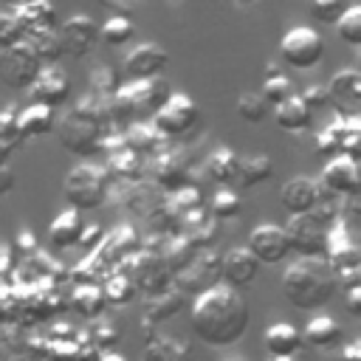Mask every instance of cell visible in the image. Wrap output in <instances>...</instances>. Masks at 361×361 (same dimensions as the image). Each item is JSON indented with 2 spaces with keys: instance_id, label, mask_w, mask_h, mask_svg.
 I'll use <instances>...</instances> for the list:
<instances>
[{
  "instance_id": "cell-1",
  "label": "cell",
  "mask_w": 361,
  "mask_h": 361,
  "mask_svg": "<svg viewBox=\"0 0 361 361\" xmlns=\"http://www.w3.org/2000/svg\"><path fill=\"white\" fill-rule=\"evenodd\" d=\"M192 330L209 347H231L248 330V305L243 293L217 282L195 296L192 305Z\"/></svg>"
},
{
  "instance_id": "cell-2",
  "label": "cell",
  "mask_w": 361,
  "mask_h": 361,
  "mask_svg": "<svg viewBox=\"0 0 361 361\" xmlns=\"http://www.w3.org/2000/svg\"><path fill=\"white\" fill-rule=\"evenodd\" d=\"M110 130H116V127L110 121L107 99H96L90 93L85 99H79L71 113H65L62 118L54 121V133H56L59 144L79 158L102 155V144Z\"/></svg>"
},
{
  "instance_id": "cell-3",
  "label": "cell",
  "mask_w": 361,
  "mask_h": 361,
  "mask_svg": "<svg viewBox=\"0 0 361 361\" xmlns=\"http://www.w3.org/2000/svg\"><path fill=\"white\" fill-rule=\"evenodd\" d=\"M338 290L336 271L324 257H299L282 274V293L299 310L324 307Z\"/></svg>"
},
{
  "instance_id": "cell-4",
  "label": "cell",
  "mask_w": 361,
  "mask_h": 361,
  "mask_svg": "<svg viewBox=\"0 0 361 361\" xmlns=\"http://www.w3.org/2000/svg\"><path fill=\"white\" fill-rule=\"evenodd\" d=\"M110 175L104 166H96L90 161L85 164H76L68 175H65V200L71 203V209L76 212H90V209H99L107 203V195H110Z\"/></svg>"
},
{
  "instance_id": "cell-5",
  "label": "cell",
  "mask_w": 361,
  "mask_h": 361,
  "mask_svg": "<svg viewBox=\"0 0 361 361\" xmlns=\"http://www.w3.org/2000/svg\"><path fill=\"white\" fill-rule=\"evenodd\" d=\"M149 121L164 135V141L178 144V141H183L186 135H192L200 127V107L189 93L172 90L169 99L149 116Z\"/></svg>"
},
{
  "instance_id": "cell-6",
  "label": "cell",
  "mask_w": 361,
  "mask_h": 361,
  "mask_svg": "<svg viewBox=\"0 0 361 361\" xmlns=\"http://www.w3.org/2000/svg\"><path fill=\"white\" fill-rule=\"evenodd\" d=\"M192 169H195L192 155H189V149L180 147V144H169V141H166L158 152H152V155L147 158V178H149L164 195H169V192H175V189H180V186H186V183H192Z\"/></svg>"
},
{
  "instance_id": "cell-7",
  "label": "cell",
  "mask_w": 361,
  "mask_h": 361,
  "mask_svg": "<svg viewBox=\"0 0 361 361\" xmlns=\"http://www.w3.org/2000/svg\"><path fill=\"white\" fill-rule=\"evenodd\" d=\"M279 56L288 68L310 71L324 59V37L316 28L296 25L279 39Z\"/></svg>"
},
{
  "instance_id": "cell-8",
  "label": "cell",
  "mask_w": 361,
  "mask_h": 361,
  "mask_svg": "<svg viewBox=\"0 0 361 361\" xmlns=\"http://www.w3.org/2000/svg\"><path fill=\"white\" fill-rule=\"evenodd\" d=\"M220 251L217 248H197V254L172 274V288L180 293H203L206 288L220 282Z\"/></svg>"
},
{
  "instance_id": "cell-9",
  "label": "cell",
  "mask_w": 361,
  "mask_h": 361,
  "mask_svg": "<svg viewBox=\"0 0 361 361\" xmlns=\"http://www.w3.org/2000/svg\"><path fill=\"white\" fill-rule=\"evenodd\" d=\"M124 265H127V274H130L135 290H141L144 296L158 293V290H164V288L172 285V271L166 268V262H164L161 254H152V251H144L141 248Z\"/></svg>"
},
{
  "instance_id": "cell-10",
  "label": "cell",
  "mask_w": 361,
  "mask_h": 361,
  "mask_svg": "<svg viewBox=\"0 0 361 361\" xmlns=\"http://www.w3.org/2000/svg\"><path fill=\"white\" fill-rule=\"evenodd\" d=\"M288 237V248L296 257H324L327 254V228L319 226L310 214H290L282 226Z\"/></svg>"
},
{
  "instance_id": "cell-11",
  "label": "cell",
  "mask_w": 361,
  "mask_h": 361,
  "mask_svg": "<svg viewBox=\"0 0 361 361\" xmlns=\"http://www.w3.org/2000/svg\"><path fill=\"white\" fill-rule=\"evenodd\" d=\"M164 192L149 180V178H138V180H113L110 183V195L107 200H113L116 206L130 209L138 217H147L158 203H161Z\"/></svg>"
},
{
  "instance_id": "cell-12",
  "label": "cell",
  "mask_w": 361,
  "mask_h": 361,
  "mask_svg": "<svg viewBox=\"0 0 361 361\" xmlns=\"http://www.w3.org/2000/svg\"><path fill=\"white\" fill-rule=\"evenodd\" d=\"M39 68H42V62L37 59V54L31 51V45L25 39L0 51V76L14 90H28V85L34 82Z\"/></svg>"
},
{
  "instance_id": "cell-13",
  "label": "cell",
  "mask_w": 361,
  "mask_h": 361,
  "mask_svg": "<svg viewBox=\"0 0 361 361\" xmlns=\"http://www.w3.org/2000/svg\"><path fill=\"white\" fill-rule=\"evenodd\" d=\"M59 42H62V51L73 59H82L93 51V45L99 42V23L90 17V14H71L59 28Z\"/></svg>"
},
{
  "instance_id": "cell-14",
  "label": "cell",
  "mask_w": 361,
  "mask_h": 361,
  "mask_svg": "<svg viewBox=\"0 0 361 361\" xmlns=\"http://www.w3.org/2000/svg\"><path fill=\"white\" fill-rule=\"evenodd\" d=\"M28 96H31V102L56 110L71 96V79H68V73L59 65H42L37 71L34 82L28 85Z\"/></svg>"
},
{
  "instance_id": "cell-15",
  "label": "cell",
  "mask_w": 361,
  "mask_h": 361,
  "mask_svg": "<svg viewBox=\"0 0 361 361\" xmlns=\"http://www.w3.org/2000/svg\"><path fill=\"white\" fill-rule=\"evenodd\" d=\"M327 87V107L341 116H358L361 110V73L355 68H341L333 73Z\"/></svg>"
},
{
  "instance_id": "cell-16",
  "label": "cell",
  "mask_w": 361,
  "mask_h": 361,
  "mask_svg": "<svg viewBox=\"0 0 361 361\" xmlns=\"http://www.w3.org/2000/svg\"><path fill=\"white\" fill-rule=\"evenodd\" d=\"M319 183L322 189H327L330 195L336 197H344V195H358L361 189V172H358V161L350 158V155H333L322 175H319Z\"/></svg>"
},
{
  "instance_id": "cell-17",
  "label": "cell",
  "mask_w": 361,
  "mask_h": 361,
  "mask_svg": "<svg viewBox=\"0 0 361 361\" xmlns=\"http://www.w3.org/2000/svg\"><path fill=\"white\" fill-rule=\"evenodd\" d=\"M245 248L259 259V265H262V262H265V265H276V262H282V259L290 254L285 228L276 226V223H259V226L251 231Z\"/></svg>"
},
{
  "instance_id": "cell-18",
  "label": "cell",
  "mask_w": 361,
  "mask_h": 361,
  "mask_svg": "<svg viewBox=\"0 0 361 361\" xmlns=\"http://www.w3.org/2000/svg\"><path fill=\"white\" fill-rule=\"evenodd\" d=\"M135 251H138V234H135L133 226L121 223L110 234L104 231V237H102V243H99V248L93 254L104 268H121Z\"/></svg>"
},
{
  "instance_id": "cell-19",
  "label": "cell",
  "mask_w": 361,
  "mask_h": 361,
  "mask_svg": "<svg viewBox=\"0 0 361 361\" xmlns=\"http://www.w3.org/2000/svg\"><path fill=\"white\" fill-rule=\"evenodd\" d=\"M257 274H259V259L245 245H237L220 257V282H226L234 290L248 288L257 279Z\"/></svg>"
},
{
  "instance_id": "cell-20",
  "label": "cell",
  "mask_w": 361,
  "mask_h": 361,
  "mask_svg": "<svg viewBox=\"0 0 361 361\" xmlns=\"http://www.w3.org/2000/svg\"><path fill=\"white\" fill-rule=\"evenodd\" d=\"M169 68V54L155 42H141L124 56V73L130 79H152L164 76Z\"/></svg>"
},
{
  "instance_id": "cell-21",
  "label": "cell",
  "mask_w": 361,
  "mask_h": 361,
  "mask_svg": "<svg viewBox=\"0 0 361 361\" xmlns=\"http://www.w3.org/2000/svg\"><path fill=\"white\" fill-rule=\"evenodd\" d=\"M319 180L316 178H307V175H293L282 183L279 189V203L288 214H307L313 209V203L319 200Z\"/></svg>"
},
{
  "instance_id": "cell-22",
  "label": "cell",
  "mask_w": 361,
  "mask_h": 361,
  "mask_svg": "<svg viewBox=\"0 0 361 361\" xmlns=\"http://www.w3.org/2000/svg\"><path fill=\"white\" fill-rule=\"evenodd\" d=\"M23 34H31V31H45V28H56L59 23V14H56V6L51 0H23L20 6L11 8Z\"/></svg>"
},
{
  "instance_id": "cell-23",
  "label": "cell",
  "mask_w": 361,
  "mask_h": 361,
  "mask_svg": "<svg viewBox=\"0 0 361 361\" xmlns=\"http://www.w3.org/2000/svg\"><path fill=\"white\" fill-rule=\"evenodd\" d=\"M104 169L110 175V180H138L147 178V158H141L138 152H133L127 144L110 149L104 155Z\"/></svg>"
},
{
  "instance_id": "cell-24",
  "label": "cell",
  "mask_w": 361,
  "mask_h": 361,
  "mask_svg": "<svg viewBox=\"0 0 361 361\" xmlns=\"http://www.w3.org/2000/svg\"><path fill=\"white\" fill-rule=\"evenodd\" d=\"M271 113H274L276 127L285 130V133H290V135L305 133L313 124V110L299 99V93H293L290 99H285L276 107H271Z\"/></svg>"
},
{
  "instance_id": "cell-25",
  "label": "cell",
  "mask_w": 361,
  "mask_h": 361,
  "mask_svg": "<svg viewBox=\"0 0 361 361\" xmlns=\"http://www.w3.org/2000/svg\"><path fill=\"white\" fill-rule=\"evenodd\" d=\"M54 121H56L54 107H45V104L31 102L28 107H20V113H17V130H20V138L28 141V138L48 135V133H54Z\"/></svg>"
},
{
  "instance_id": "cell-26",
  "label": "cell",
  "mask_w": 361,
  "mask_h": 361,
  "mask_svg": "<svg viewBox=\"0 0 361 361\" xmlns=\"http://www.w3.org/2000/svg\"><path fill=\"white\" fill-rule=\"evenodd\" d=\"M341 324L330 316H313L307 322V327L302 330V344L313 347V350H336L341 344Z\"/></svg>"
},
{
  "instance_id": "cell-27",
  "label": "cell",
  "mask_w": 361,
  "mask_h": 361,
  "mask_svg": "<svg viewBox=\"0 0 361 361\" xmlns=\"http://www.w3.org/2000/svg\"><path fill=\"white\" fill-rule=\"evenodd\" d=\"M180 307H183V293L178 288H172V285L158 290V293H149V296H144V324L166 322Z\"/></svg>"
},
{
  "instance_id": "cell-28",
  "label": "cell",
  "mask_w": 361,
  "mask_h": 361,
  "mask_svg": "<svg viewBox=\"0 0 361 361\" xmlns=\"http://www.w3.org/2000/svg\"><path fill=\"white\" fill-rule=\"evenodd\" d=\"M121 135H124V144L133 149V152H138L141 158H149L152 152H158L166 141H164V135L152 127V121H130L124 130H121Z\"/></svg>"
},
{
  "instance_id": "cell-29",
  "label": "cell",
  "mask_w": 361,
  "mask_h": 361,
  "mask_svg": "<svg viewBox=\"0 0 361 361\" xmlns=\"http://www.w3.org/2000/svg\"><path fill=\"white\" fill-rule=\"evenodd\" d=\"M274 175V161L265 152H251V155H237V175L234 183H240L243 189L259 186Z\"/></svg>"
},
{
  "instance_id": "cell-30",
  "label": "cell",
  "mask_w": 361,
  "mask_h": 361,
  "mask_svg": "<svg viewBox=\"0 0 361 361\" xmlns=\"http://www.w3.org/2000/svg\"><path fill=\"white\" fill-rule=\"evenodd\" d=\"M262 344H265L268 355H296L302 347V333L288 322H276V324L265 327Z\"/></svg>"
},
{
  "instance_id": "cell-31",
  "label": "cell",
  "mask_w": 361,
  "mask_h": 361,
  "mask_svg": "<svg viewBox=\"0 0 361 361\" xmlns=\"http://www.w3.org/2000/svg\"><path fill=\"white\" fill-rule=\"evenodd\" d=\"M79 231H82V214L76 209H65V212H59L51 220V226H48V243H51V248L65 251V248L76 245Z\"/></svg>"
},
{
  "instance_id": "cell-32",
  "label": "cell",
  "mask_w": 361,
  "mask_h": 361,
  "mask_svg": "<svg viewBox=\"0 0 361 361\" xmlns=\"http://www.w3.org/2000/svg\"><path fill=\"white\" fill-rule=\"evenodd\" d=\"M147 358L149 361H192V344L175 336L149 333L147 338Z\"/></svg>"
},
{
  "instance_id": "cell-33",
  "label": "cell",
  "mask_w": 361,
  "mask_h": 361,
  "mask_svg": "<svg viewBox=\"0 0 361 361\" xmlns=\"http://www.w3.org/2000/svg\"><path fill=\"white\" fill-rule=\"evenodd\" d=\"M164 203H166V209L172 212V217L180 223L183 217L203 212V192H200L195 183H186V186H180V189H175V192H169V195H164Z\"/></svg>"
},
{
  "instance_id": "cell-34",
  "label": "cell",
  "mask_w": 361,
  "mask_h": 361,
  "mask_svg": "<svg viewBox=\"0 0 361 361\" xmlns=\"http://www.w3.org/2000/svg\"><path fill=\"white\" fill-rule=\"evenodd\" d=\"M203 172H206L209 180H214V183H220V186L234 183V175H237V152L228 149V147H217V149L206 158Z\"/></svg>"
},
{
  "instance_id": "cell-35",
  "label": "cell",
  "mask_w": 361,
  "mask_h": 361,
  "mask_svg": "<svg viewBox=\"0 0 361 361\" xmlns=\"http://www.w3.org/2000/svg\"><path fill=\"white\" fill-rule=\"evenodd\" d=\"M23 39L31 45V51L37 54V59H39L42 65H56V59L65 54V51H62V42H59V34H56V28L31 31V34H25Z\"/></svg>"
},
{
  "instance_id": "cell-36",
  "label": "cell",
  "mask_w": 361,
  "mask_h": 361,
  "mask_svg": "<svg viewBox=\"0 0 361 361\" xmlns=\"http://www.w3.org/2000/svg\"><path fill=\"white\" fill-rule=\"evenodd\" d=\"M71 305H73V310H76L79 316L96 319V316H102V310H104V305H107V302H104L102 288H99L96 282H82V285L73 290Z\"/></svg>"
},
{
  "instance_id": "cell-37",
  "label": "cell",
  "mask_w": 361,
  "mask_h": 361,
  "mask_svg": "<svg viewBox=\"0 0 361 361\" xmlns=\"http://www.w3.org/2000/svg\"><path fill=\"white\" fill-rule=\"evenodd\" d=\"M133 34H135V25H133V20H130L127 14H121V11H113V14L99 25V39H102L104 45H113V48L130 42Z\"/></svg>"
},
{
  "instance_id": "cell-38",
  "label": "cell",
  "mask_w": 361,
  "mask_h": 361,
  "mask_svg": "<svg viewBox=\"0 0 361 361\" xmlns=\"http://www.w3.org/2000/svg\"><path fill=\"white\" fill-rule=\"evenodd\" d=\"M344 127H347V116L336 113L333 121L316 133V152L322 158H333L341 152V135H344Z\"/></svg>"
},
{
  "instance_id": "cell-39",
  "label": "cell",
  "mask_w": 361,
  "mask_h": 361,
  "mask_svg": "<svg viewBox=\"0 0 361 361\" xmlns=\"http://www.w3.org/2000/svg\"><path fill=\"white\" fill-rule=\"evenodd\" d=\"M102 296H104L107 305H130L133 296H135V285H133L130 274L121 271V268L116 274H110L102 285Z\"/></svg>"
},
{
  "instance_id": "cell-40",
  "label": "cell",
  "mask_w": 361,
  "mask_h": 361,
  "mask_svg": "<svg viewBox=\"0 0 361 361\" xmlns=\"http://www.w3.org/2000/svg\"><path fill=\"white\" fill-rule=\"evenodd\" d=\"M234 113H237L243 121H248V124H259V121H265V116L271 113V107H268V102H265L259 93L245 90V93L237 96Z\"/></svg>"
},
{
  "instance_id": "cell-41",
  "label": "cell",
  "mask_w": 361,
  "mask_h": 361,
  "mask_svg": "<svg viewBox=\"0 0 361 361\" xmlns=\"http://www.w3.org/2000/svg\"><path fill=\"white\" fill-rule=\"evenodd\" d=\"M87 87H90V96L96 99H110L121 85H118V73L110 68V65H96L90 68L87 73Z\"/></svg>"
},
{
  "instance_id": "cell-42",
  "label": "cell",
  "mask_w": 361,
  "mask_h": 361,
  "mask_svg": "<svg viewBox=\"0 0 361 361\" xmlns=\"http://www.w3.org/2000/svg\"><path fill=\"white\" fill-rule=\"evenodd\" d=\"M240 212H243V200H240V195L231 192L228 186H220V189L214 192L212 203H209V214H212L214 220L223 223V220H234Z\"/></svg>"
},
{
  "instance_id": "cell-43",
  "label": "cell",
  "mask_w": 361,
  "mask_h": 361,
  "mask_svg": "<svg viewBox=\"0 0 361 361\" xmlns=\"http://www.w3.org/2000/svg\"><path fill=\"white\" fill-rule=\"evenodd\" d=\"M336 31H338V39L350 48H358L361 45V6L350 3V8L336 20Z\"/></svg>"
},
{
  "instance_id": "cell-44",
  "label": "cell",
  "mask_w": 361,
  "mask_h": 361,
  "mask_svg": "<svg viewBox=\"0 0 361 361\" xmlns=\"http://www.w3.org/2000/svg\"><path fill=\"white\" fill-rule=\"evenodd\" d=\"M259 96L268 102V107H276L279 102L290 99V96H293V82H290V76H288L285 71L265 76V82H262V87H259Z\"/></svg>"
},
{
  "instance_id": "cell-45",
  "label": "cell",
  "mask_w": 361,
  "mask_h": 361,
  "mask_svg": "<svg viewBox=\"0 0 361 361\" xmlns=\"http://www.w3.org/2000/svg\"><path fill=\"white\" fill-rule=\"evenodd\" d=\"M118 324H113L110 319H102V316H96L93 322H90V338H93V344L104 353V350H113L116 344H118Z\"/></svg>"
},
{
  "instance_id": "cell-46",
  "label": "cell",
  "mask_w": 361,
  "mask_h": 361,
  "mask_svg": "<svg viewBox=\"0 0 361 361\" xmlns=\"http://www.w3.org/2000/svg\"><path fill=\"white\" fill-rule=\"evenodd\" d=\"M350 3L353 0H307L316 23H327V25H336V20L350 8Z\"/></svg>"
},
{
  "instance_id": "cell-47",
  "label": "cell",
  "mask_w": 361,
  "mask_h": 361,
  "mask_svg": "<svg viewBox=\"0 0 361 361\" xmlns=\"http://www.w3.org/2000/svg\"><path fill=\"white\" fill-rule=\"evenodd\" d=\"M17 113H20V104L0 107V141H6L11 147H23V138L17 130Z\"/></svg>"
},
{
  "instance_id": "cell-48",
  "label": "cell",
  "mask_w": 361,
  "mask_h": 361,
  "mask_svg": "<svg viewBox=\"0 0 361 361\" xmlns=\"http://www.w3.org/2000/svg\"><path fill=\"white\" fill-rule=\"evenodd\" d=\"M23 37H25V34H23V28H20L17 17H14V11H0V51L17 45Z\"/></svg>"
},
{
  "instance_id": "cell-49",
  "label": "cell",
  "mask_w": 361,
  "mask_h": 361,
  "mask_svg": "<svg viewBox=\"0 0 361 361\" xmlns=\"http://www.w3.org/2000/svg\"><path fill=\"white\" fill-rule=\"evenodd\" d=\"M358 138H361V121L358 116H347V127L341 135V155L358 158Z\"/></svg>"
},
{
  "instance_id": "cell-50",
  "label": "cell",
  "mask_w": 361,
  "mask_h": 361,
  "mask_svg": "<svg viewBox=\"0 0 361 361\" xmlns=\"http://www.w3.org/2000/svg\"><path fill=\"white\" fill-rule=\"evenodd\" d=\"M102 237H104V226H102V223H82V231H79V237H76V245L93 254V251L99 248Z\"/></svg>"
},
{
  "instance_id": "cell-51",
  "label": "cell",
  "mask_w": 361,
  "mask_h": 361,
  "mask_svg": "<svg viewBox=\"0 0 361 361\" xmlns=\"http://www.w3.org/2000/svg\"><path fill=\"white\" fill-rule=\"evenodd\" d=\"M299 99H302L313 113H319V110L327 107V87H324V85H307V87L299 93Z\"/></svg>"
},
{
  "instance_id": "cell-52",
  "label": "cell",
  "mask_w": 361,
  "mask_h": 361,
  "mask_svg": "<svg viewBox=\"0 0 361 361\" xmlns=\"http://www.w3.org/2000/svg\"><path fill=\"white\" fill-rule=\"evenodd\" d=\"M14 248L23 254V257H28V254H37V237H34V231L31 228H20L17 231V237H14Z\"/></svg>"
},
{
  "instance_id": "cell-53",
  "label": "cell",
  "mask_w": 361,
  "mask_h": 361,
  "mask_svg": "<svg viewBox=\"0 0 361 361\" xmlns=\"http://www.w3.org/2000/svg\"><path fill=\"white\" fill-rule=\"evenodd\" d=\"M344 307L350 310V316H361V285L344 288Z\"/></svg>"
},
{
  "instance_id": "cell-54",
  "label": "cell",
  "mask_w": 361,
  "mask_h": 361,
  "mask_svg": "<svg viewBox=\"0 0 361 361\" xmlns=\"http://www.w3.org/2000/svg\"><path fill=\"white\" fill-rule=\"evenodd\" d=\"M338 361H361V341L358 338H353V341H341L338 347Z\"/></svg>"
},
{
  "instance_id": "cell-55",
  "label": "cell",
  "mask_w": 361,
  "mask_h": 361,
  "mask_svg": "<svg viewBox=\"0 0 361 361\" xmlns=\"http://www.w3.org/2000/svg\"><path fill=\"white\" fill-rule=\"evenodd\" d=\"M14 189V169L8 164H0V195H8Z\"/></svg>"
},
{
  "instance_id": "cell-56",
  "label": "cell",
  "mask_w": 361,
  "mask_h": 361,
  "mask_svg": "<svg viewBox=\"0 0 361 361\" xmlns=\"http://www.w3.org/2000/svg\"><path fill=\"white\" fill-rule=\"evenodd\" d=\"M11 268V245L0 243V274H6Z\"/></svg>"
},
{
  "instance_id": "cell-57",
  "label": "cell",
  "mask_w": 361,
  "mask_h": 361,
  "mask_svg": "<svg viewBox=\"0 0 361 361\" xmlns=\"http://www.w3.org/2000/svg\"><path fill=\"white\" fill-rule=\"evenodd\" d=\"M96 361H127L121 353H113V350H104V353H99L96 355Z\"/></svg>"
},
{
  "instance_id": "cell-58",
  "label": "cell",
  "mask_w": 361,
  "mask_h": 361,
  "mask_svg": "<svg viewBox=\"0 0 361 361\" xmlns=\"http://www.w3.org/2000/svg\"><path fill=\"white\" fill-rule=\"evenodd\" d=\"M17 147H11V144H6V141H0V164H8V158H11V152H14Z\"/></svg>"
},
{
  "instance_id": "cell-59",
  "label": "cell",
  "mask_w": 361,
  "mask_h": 361,
  "mask_svg": "<svg viewBox=\"0 0 361 361\" xmlns=\"http://www.w3.org/2000/svg\"><path fill=\"white\" fill-rule=\"evenodd\" d=\"M268 361H299L296 355H268Z\"/></svg>"
},
{
  "instance_id": "cell-60",
  "label": "cell",
  "mask_w": 361,
  "mask_h": 361,
  "mask_svg": "<svg viewBox=\"0 0 361 361\" xmlns=\"http://www.w3.org/2000/svg\"><path fill=\"white\" fill-rule=\"evenodd\" d=\"M231 3H234V6H243V8H245V6H254L257 0H231Z\"/></svg>"
},
{
  "instance_id": "cell-61",
  "label": "cell",
  "mask_w": 361,
  "mask_h": 361,
  "mask_svg": "<svg viewBox=\"0 0 361 361\" xmlns=\"http://www.w3.org/2000/svg\"><path fill=\"white\" fill-rule=\"evenodd\" d=\"M0 3H6V6H8V8H14V6H20V3H23V0H0Z\"/></svg>"
}]
</instances>
